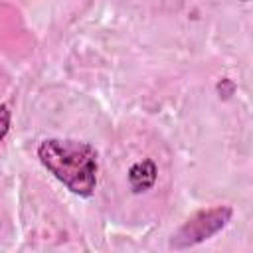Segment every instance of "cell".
Here are the masks:
<instances>
[{
    "instance_id": "cell-1",
    "label": "cell",
    "mask_w": 253,
    "mask_h": 253,
    "mask_svg": "<svg viewBox=\"0 0 253 253\" xmlns=\"http://www.w3.org/2000/svg\"><path fill=\"white\" fill-rule=\"evenodd\" d=\"M38 158L71 194L79 198L95 194L99 152L93 144L75 138H45L38 144Z\"/></svg>"
},
{
    "instance_id": "cell-4",
    "label": "cell",
    "mask_w": 253,
    "mask_h": 253,
    "mask_svg": "<svg viewBox=\"0 0 253 253\" xmlns=\"http://www.w3.org/2000/svg\"><path fill=\"white\" fill-rule=\"evenodd\" d=\"M10 128H12V111L8 103H2L0 105V142L8 136Z\"/></svg>"
},
{
    "instance_id": "cell-2",
    "label": "cell",
    "mask_w": 253,
    "mask_h": 253,
    "mask_svg": "<svg viewBox=\"0 0 253 253\" xmlns=\"http://www.w3.org/2000/svg\"><path fill=\"white\" fill-rule=\"evenodd\" d=\"M233 210L229 206H213L208 210H200L194 215H190L178 229L172 233L168 247L170 249H188L196 247L213 235H217L229 221H231Z\"/></svg>"
},
{
    "instance_id": "cell-3",
    "label": "cell",
    "mask_w": 253,
    "mask_h": 253,
    "mask_svg": "<svg viewBox=\"0 0 253 253\" xmlns=\"http://www.w3.org/2000/svg\"><path fill=\"white\" fill-rule=\"evenodd\" d=\"M158 168L152 158H142L128 168V184L134 194H144L156 184Z\"/></svg>"
}]
</instances>
